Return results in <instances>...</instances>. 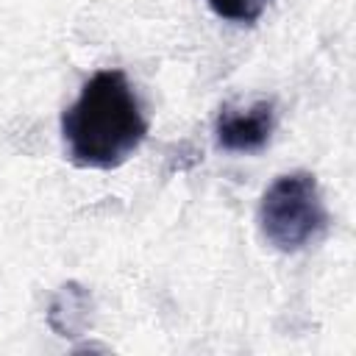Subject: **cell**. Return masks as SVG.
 <instances>
[{
  "mask_svg": "<svg viewBox=\"0 0 356 356\" xmlns=\"http://www.w3.org/2000/svg\"><path fill=\"white\" fill-rule=\"evenodd\" d=\"M261 234L284 253L306 248L328 225L320 184L312 172H286L270 184L259 206Z\"/></svg>",
  "mask_w": 356,
  "mask_h": 356,
  "instance_id": "cell-2",
  "label": "cell"
},
{
  "mask_svg": "<svg viewBox=\"0 0 356 356\" xmlns=\"http://www.w3.org/2000/svg\"><path fill=\"white\" fill-rule=\"evenodd\" d=\"M61 136L78 167L111 170L128 161L147 136V120L125 72H95L61 114Z\"/></svg>",
  "mask_w": 356,
  "mask_h": 356,
  "instance_id": "cell-1",
  "label": "cell"
},
{
  "mask_svg": "<svg viewBox=\"0 0 356 356\" xmlns=\"http://www.w3.org/2000/svg\"><path fill=\"white\" fill-rule=\"evenodd\" d=\"M206 3H209V8L217 17H222L228 22L250 25V22H256L267 11V6L273 0H206Z\"/></svg>",
  "mask_w": 356,
  "mask_h": 356,
  "instance_id": "cell-5",
  "label": "cell"
},
{
  "mask_svg": "<svg viewBox=\"0 0 356 356\" xmlns=\"http://www.w3.org/2000/svg\"><path fill=\"white\" fill-rule=\"evenodd\" d=\"M89 306H92L89 292L78 284H67L56 292L50 303V325L61 337H75L89 325Z\"/></svg>",
  "mask_w": 356,
  "mask_h": 356,
  "instance_id": "cell-4",
  "label": "cell"
},
{
  "mask_svg": "<svg viewBox=\"0 0 356 356\" xmlns=\"http://www.w3.org/2000/svg\"><path fill=\"white\" fill-rule=\"evenodd\" d=\"M275 128V111L270 100H256L250 106H222L214 134L217 145L228 153H256L261 150Z\"/></svg>",
  "mask_w": 356,
  "mask_h": 356,
  "instance_id": "cell-3",
  "label": "cell"
}]
</instances>
